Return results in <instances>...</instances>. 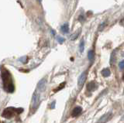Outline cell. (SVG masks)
Returning <instances> with one entry per match:
<instances>
[{
  "label": "cell",
  "instance_id": "3",
  "mask_svg": "<svg viewBox=\"0 0 124 123\" xmlns=\"http://www.w3.org/2000/svg\"><path fill=\"white\" fill-rule=\"evenodd\" d=\"M40 101V94H39V92L37 90L33 93V97H32V108H33V109H36V108L38 106Z\"/></svg>",
  "mask_w": 124,
  "mask_h": 123
},
{
  "label": "cell",
  "instance_id": "7",
  "mask_svg": "<svg viewBox=\"0 0 124 123\" xmlns=\"http://www.w3.org/2000/svg\"><path fill=\"white\" fill-rule=\"evenodd\" d=\"M96 88H97V84L94 81L89 82L87 85V90L88 91H94L95 90H96Z\"/></svg>",
  "mask_w": 124,
  "mask_h": 123
},
{
  "label": "cell",
  "instance_id": "2",
  "mask_svg": "<svg viewBox=\"0 0 124 123\" xmlns=\"http://www.w3.org/2000/svg\"><path fill=\"white\" fill-rule=\"evenodd\" d=\"M23 111V109H16V108H7L5 110L3 111V112L2 114V117L6 118H11L14 117L15 115H19Z\"/></svg>",
  "mask_w": 124,
  "mask_h": 123
},
{
  "label": "cell",
  "instance_id": "15",
  "mask_svg": "<svg viewBox=\"0 0 124 123\" xmlns=\"http://www.w3.org/2000/svg\"><path fill=\"white\" fill-rule=\"evenodd\" d=\"M64 84H65V82H64L63 84H61V85H60V87H58V88H57V89H55V90H54V91H59V90H61V88H63L64 87Z\"/></svg>",
  "mask_w": 124,
  "mask_h": 123
},
{
  "label": "cell",
  "instance_id": "17",
  "mask_svg": "<svg viewBox=\"0 0 124 123\" xmlns=\"http://www.w3.org/2000/svg\"><path fill=\"white\" fill-rule=\"evenodd\" d=\"M55 104H56V101H53L52 104H51V105L50 106V109H54V106H55Z\"/></svg>",
  "mask_w": 124,
  "mask_h": 123
},
{
  "label": "cell",
  "instance_id": "21",
  "mask_svg": "<svg viewBox=\"0 0 124 123\" xmlns=\"http://www.w3.org/2000/svg\"><path fill=\"white\" fill-rule=\"evenodd\" d=\"M38 2H42V0H38Z\"/></svg>",
  "mask_w": 124,
  "mask_h": 123
},
{
  "label": "cell",
  "instance_id": "1",
  "mask_svg": "<svg viewBox=\"0 0 124 123\" xmlns=\"http://www.w3.org/2000/svg\"><path fill=\"white\" fill-rule=\"evenodd\" d=\"M1 77H2L3 89L6 92H8V93H13V92H14L15 86H14L13 77H12L9 71L7 69H5L3 67H2Z\"/></svg>",
  "mask_w": 124,
  "mask_h": 123
},
{
  "label": "cell",
  "instance_id": "11",
  "mask_svg": "<svg viewBox=\"0 0 124 123\" xmlns=\"http://www.w3.org/2000/svg\"><path fill=\"white\" fill-rule=\"evenodd\" d=\"M85 50V41L84 40H81L79 44V51L80 53H83Z\"/></svg>",
  "mask_w": 124,
  "mask_h": 123
},
{
  "label": "cell",
  "instance_id": "6",
  "mask_svg": "<svg viewBox=\"0 0 124 123\" xmlns=\"http://www.w3.org/2000/svg\"><path fill=\"white\" fill-rule=\"evenodd\" d=\"M81 111H82V109H81V107L77 106V107H75V109H73L71 115H72L73 117H77V116H78V115L81 113Z\"/></svg>",
  "mask_w": 124,
  "mask_h": 123
},
{
  "label": "cell",
  "instance_id": "8",
  "mask_svg": "<svg viewBox=\"0 0 124 123\" xmlns=\"http://www.w3.org/2000/svg\"><path fill=\"white\" fill-rule=\"evenodd\" d=\"M61 30L64 33H65V34L68 33H69V30H70V29H69V25L68 23H64V25H62L61 27Z\"/></svg>",
  "mask_w": 124,
  "mask_h": 123
},
{
  "label": "cell",
  "instance_id": "16",
  "mask_svg": "<svg viewBox=\"0 0 124 123\" xmlns=\"http://www.w3.org/2000/svg\"><path fill=\"white\" fill-rule=\"evenodd\" d=\"M78 33H76V34L75 35V34H74V35H72L71 36V39L72 40H76L77 39V37H78Z\"/></svg>",
  "mask_w": 124,
  "mask_h": 123
},
{
  "label": "cell",
  "instance_id": "18",
  "mask_svg": "<svg viewBox=\"0 0 124 123\" xmlns=\"http://www.w3.org/2000/svg\"><path fill=\"white\" fill-rule=\"evenodd\" d=\"M79 20L81 21V22H84L85 21V18H84V16H82V15H81V16H79Z\"/></svg>",
  "mask_w": 124,
  "mask_h": 123
},
{
  "label": "cell",
  "instance_id": "9",
  "mask_svg": "<svg viewBox=\"0 0 124 123\" xmlns=\"http://www.w3.org/2000/svg\"><path fill=\"white\" fill-rule=\"evenodd\" d=\"M101 73H102V76L105 77V78H108V77H109L110 74H111L110 70L108 68H105V69H103Z\"/></svg>",
  "mask_w": 124,
  "mask_h": 123
},
{
  "label": "cell",
  "instance_id": "13",
  "mask_svg": "<svg viewBox=\"0 0 124 123\" xmlns=\"http://www.w3.org/2000/svg\"><path fill=\"white\" fill-rule=\"evenodd\" d=\"M57 41L60 44H62V43H64L65 40H64V37H62V36H57Z\"/></svg>",
  "mask_w": 124,
  "mask_h": 123
},
{
  "label": "cell",
  "instance_id": "20",
  "mask_svg": "<svg viewBox=\"0 0 124 123\" xmlns=\"http://www.w3.org/2000/svg\"><path fill=\"white\" fill-rule=\"evenodd\" d=\"M51 33H52V35H54V34H55L54 32V30H51Z\"/></svg>",
  "mask_w": 124,
  "mask_h": 123
},
{
  "label": "cell",
  "instance_id": "5",
  "mask_svg": "<svg viewBox=\"0 0 124 123\" xmlns=\"http://www.w3.org/2000/svg\"><path fill=\"white\" fill-rule=\"evenodd\" d=\"M46 78H42L37 84V89L39 91H44L45 90V88H46Z\"/></svg>",
  "mask_w": 124,
  "mask_h": 123
},
{
  "label": "cell",
  "instance_id": "12",
  "mask_svg": "<svg viewBox=\"0 0 124 123\" xmlns=\"http://www.w3.org/2000/svg\"><path fill=\"white\" fill-rule=\"evenodd\" d=\"M88 58L90 61H92L94 59V51H89L88 52Z\"/></svg>",
  "mask_w": 124,
  "mask_h": 123
},
{
  "label": "cell",
  "instance_id": "14",
  "mask_svg": "<svg viewBox=\"0 0 124 123\" xmlns=\"http://www.w3.org/2000/svg\"><path fill=\"white\" fill-rule=\"evenodd\" d=\"M119 67L120 70H123L124 69V60L120 61V62L119 63Z\"/></svg>",
  "mask_w": 124,
  "mask_h": 123
},
{
  "label": "cell",
  "instance_id": "19",
  "mask_svg": "<svg viewBox=\"0 0 124 123\" xmlns=\"http://www.w3.org/2000/svg\"><path fill=\"white\" fill-rule=\"evenodd\" d=\"M104 25H105V22H103V23H102V24L100 25V26H101V27L99 28V29H100V30H102V29H103V27H104L103 26H104Z\"/></svg>",
  "mask_w": 124,
  "mask_h": 123
},
{
  "label": "cell",
  "instance_id": "10",
  "mask_svg": "<svg viewBox=\"0 0 124 123\" xmlns=\"http://www.w3.org/2000/svg\"><path fill=\"white\" fill-rule=\"evenodd\" d=\"M116 62V51H114L111 54V58H110V64L113 65Z\"/></svg>",
  "mask_w": 124,
  "mask_h": 123
},
{
  "label": "cell",
  "instance_id": "4",
  "mask_svg": "<svg viewBox=\"0 0 124 123\" xmlns=\"http://www.w3.org/2000/svg\"><path fill=\"white\" fill-rule=\"evenodd\" d=\"M86 78H87V72L84 71L81 73L78 79V88H81L83 87L85 80H86Z\"/></svg>",
  "mask_w": 124,
  "mask_h": 123
}]
</instances>
